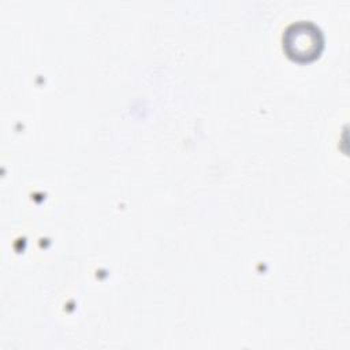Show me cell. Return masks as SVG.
Segmentation results:
<instances>
[{"mask_svg": "<svg viewBox=\"0 0 350 350\" xmlns=\"http://www.w3.org/2000/svg\"><path fill=\"white\" fill-rule=\"evenodd\" d=\"M283 46L290 57L305 62L313 59L321 48V34L313 25L299 23L287 29L283 37Z\"/></svg>", "mask_w": 350, "mask_h": 350, "instance_id": "obj_1", "label": "cell"}]
</instances>
